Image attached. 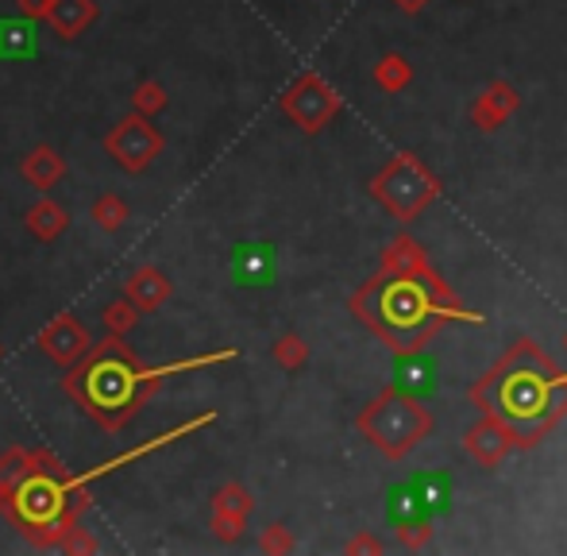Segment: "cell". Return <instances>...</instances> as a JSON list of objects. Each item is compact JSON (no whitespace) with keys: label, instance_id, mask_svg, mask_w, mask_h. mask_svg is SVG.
I'll use <instances>...</instances> for the list:
<instances>
[{"label":"cell","instance_id":"10","mask_svg":"<svg viewBox=\"0 0 567 556\" xmlns=\"http://www.w3.org/2000/svg\"><path fill=\"white\" fill-rule=\"evenodd\" d=\"M398 542L410 545V549H425L429 542H433V522H402L398 526Z\"/></svg>","mask_w":567,"mask_h":556},{"label":"cell","instance_id":"5","mask_svg":"<svg viewBox=\"0 0 567 556\" xmlns=\"http://www.w3.org/2000/svg\"><path fill=\"white\" fill-rule=\"evenodd\" d=\"M337 109H340V97L332 93V85H324L321 78H313V74L301 78V82L286 93V113H290L306 132L324 128V124L337 116Z\"/></svg>","mask_w":567,"mask_h":556},{"label":"cell","instance_id":"1","mask_svg":"<svg viewBox=\"0 0 567 556\" xmlns=\"http://www.w3.org/2000/svg\"><path fill=\"white\" fill-rule=\"evenodd\" d=\"M355 317L382 337L398 356H413L444 329V325H486L483 313L467 309L463 301H455L441 275L433 267L425 271H382V278H371L363 290L351 298Z\"/></svg>","mask_w":567,"mask_h":556},{"label":"cell","instance_id":"7","mask_svg":"<svg viewBox=\"0 0 567 556\" xmlns=\"http://www.w3.org/2000/svg\"><path fill=\"white\" fill-rule=\"evenodd\" d=\"M517 105H522V97H517L514 85H509V82H491L475 101H471V124H475V128H483V132H494L517 113Z\"/></svg>","mask_w":567,"mask_h":556},{"label":"cell","instance_id":"4","mask_svg":"<svg viewBox=\"0 0 567 556\" xmlns=\"http://www.w3.org/2000/svg\"><path fill=\"white\" fill-rule=\"evenodd\" d=\"M371 194L394 213L398 220H417L441 197V178L417 155H394L371 182Z\"/></svg>","mask_w":567,"mask_h":556},{"label":"cell","instance_id":"2","mask_svg":"<svg viewBox=\"0 0 567 556\" xmlns=\"http://www.w3.org/2000/svg\"><path fill=\"white\" fill-rule=\"evenodd\" d=\"M467 399L486 418H498L514 433L517 449L537 444L567 414V371L556 368L533 340H517Z\"/></svg>","mask_w":567,"mask_h":556},{"label":"cell","instance_id":"11","mask_svg":"<svg viewBox=\"0 0 567 556\" xmlns=\"http://www.w3.org/2000/svg\"><path fill=\"white\" fill-rule=\"evenodd\" d=\"M278 360L282 363H290V368H298L301 360H306V348H301V340H282V344H278Z\"/></svg>","mask_w":567,"mask_h":556},{"label":"cell","instance_id":"6","mask_svg":"<svg viewBox=\"0 0 567 556\" xmlns=\"http://www.w3.org/2000/svg\"><path fill=\"white\" fill-rule=\"evenodd\" d=\"M463 449H467V456L475 460V464H483V467H494V464H502V460L509 456V452L517 449V441H514V433H509L506 425H502L498 418H486L478 425H471L467 433H463Z\"/></svg>","mask_w":567,"mask_h":556},{"label":"cell","instance_id":"9","mask_svg":"<svg viewBox=\"0 0 567 556\" xmlns=\"http://www.w3.org/2000/svg\"><path fill=\"white\" fill-rule=\"evenodd\" d=\"M374 82H379L386 93H402L405 85L413 82V66H410V59H402V54H398V51L382 54L379 66H374Z\"/></svg>","mask_w":567,"mask_h":556},{"label":"cell","instance_id":"13","mask_svg":"<svg viewBox=\"0 0 567 556\" xmlns=\"http://www.w3.org/2000/svg\"><path fill=\"white\" fill-rule=\"evenodd\" d=\"M394 4L402 8L405 16H417V12H425V8L433 4V0H394Z\"/></svg>","mask_w":567,"mask_h":556},{"label":"cell","instance_id":"8","mask_svg":"<svg viewBox=\"0 0 567 556\" xmlns=\"http://www.w3.org/2000/svg\"><path fill=\"white\" fill-rule=\"evenodd\" d=\"M425 267H429V256L413 236H398V240L386 248V256H382V271H394V275L425 271Z\"/></svg>","mask_w":567,"mask_h":556},{"label":"cell","instance_id":"3","mask_svg":"<svg viewBox=\"0 0 567 556\" xmlns=\"http://www.w3.org/2000/svg\"><path fill=\"white\" fill-rule=\"evenodd\" d=\"M359 429H363V436L382 456L402 460L433 433V414H429L413 394L390 387V391H382L379 399L359 414Z\"/></svg>","mask_w":567,"mask_h":556},{"label":"cell","instance_id":"14","mask_svg":"<svg viewBox=\"0 0 567 556\" xmlns=\"http://www.w3.org/2000/svg\"><path fill=\"white\" fill-rule=\"evenodd\" d=\"M564 348H567V332H564Z\"/></svg>","mask_w":567,"mask_h":556},{"label":"cell","instance_id":"12","mask_svg":"<svg viewBox=\"0 0 567 556\" xmlns=\"http://www.w3.org/2000/svg\"><path fill=\"white\" fill-rule=\"evenodd\" d=\"M348 553H382V545L374 537H359V542L348 545Z\"/></svg>","mask_w":567,"mask_h":556}]
</instances>
